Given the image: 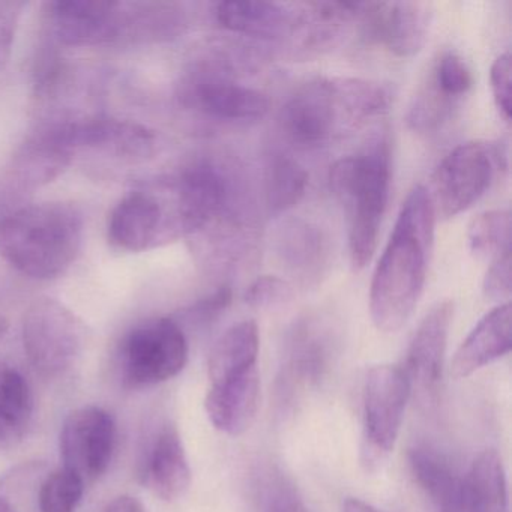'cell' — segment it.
<instances>
[{"label":"cell","mask_w":512,"mask_h":512,"mask_svg":"<svg viewBox=\"0 0 512 512\" xmlns=\"http://www.w3.org/2000/svg\"><path fill=\"white\" fill-rule=\"evenodd\" d=\"M182 235L194 236L214 265L232 268L253 248L256 215L247 178L232 158L191 161L172 182Z\"/></svg>","instance_id":"6da1fadb"},{"label":"cell","mask_w":512,"mask_h":512,"mask_svg":"<svg viewBox=\"0 0 512 512\" xmlns=\"http://www.w3.org/2000/svg\"><path fill=\"white\" fill-rule=\"evenodd\" d=\"M430 194L416 185L401 206L370 287V314L385 334L400 331L415 311L427 280L434 244Z\"/></svg>","instance_id":"7a4b0ae2"},{"label":"cell","mask_w":512,"mask_h":512,"mask_svg":"<svg viewBox=\"0 0 512 512\" xmlns=\"http://www.w3.org/2000/svg\"><path fill=\"white\" fill-rule=\"evenodd\" d=\"M83 220L73 206H26L0 221V256L35 280L65 274L82 247Z\"/></svg>","instance_id":"3957f363"},{"label":"cell","mask_w":512,"mask_h":512,"mask_svg":"<svg viewBox=\"0 0 512 512\" xmlns=\"http://www.w3.org/2000/svg\"><path fill=\"white\" fill-rule=\"evenodd\" d=\"M329 185L349 217L350 262L367 266L379 241L391 188V145L385 136L361 152L341 158L329 172Z\"/></svg>","instance_id":"277c9868"},{"label":"cell","mask_w":512,"mask_h":512,"mask_svg":"<svg viewBox=\"0 0 512 512\" xmlns=\"http://www.w3.org/2000/svg\"><path fill=\"white\" fill-rule=\"evenodd\" d=\"M242 55L226 47H212L188 68L181 85L182 103L206 118L247 124L265 118L271 109L268 95L241 80Z\"/></svg>","instance_id":"5b68a950"},{"label":"cell","mask_w":512,"mask_h":512,"mask_svg":"<svg viewBox=\"0 0 512 512\" xmlns=\"http://www.w3.org/2000/svg\"><path fill=\"white\" fill-rule=\"evenodd\" d=\"M505 151L493 143L469 142L449 152L437 167L428 188L434 214L455 217L475 205L506 167Z\"/></svg>","instance_id":"8992f818"},{"label":"cell","mask_w":512,"mask_h":512,"mask_svg":"<svg viewBox=\"0 0 512 512\" xmlns=\"http://www.w3.org/2000/svg\"><path fill=\"white\" fill-rule=\"evenodd\" d=\"M409 398V382L401 367L377 365L368 371L361 461L370 472L379 470L394 451Z\"/></svg>","instance_id":"52a82bcc"},{"label":"cell","mask_w":512,"mask_h":512,"mask_svg":"<svg viewBox=\"0 0 512 512\" xmlns=\"http://www.w3.org/2000/svg\"><path fill=\"white\" fill-rule=\"evenodd\" d=\"M85 323L55 299H37L25 314L23 344L38 373L56 377L70 370L86 346Z\"/></svg>","instance_id":"ba28073f"},{"label":"cell","mask_w":512,"mask_h":512,"mask_svg":"<svg viewBox=\"0 0 512 512\" xmlns=\"http://www.w3.org/2000/svg\"><path fill=\"white\" fill-rule=\"evenodd\" d=\"M121 370L128 385L152 386L167 382L184 370L188 341L184 329L169 317L146 320L122 341Z\"/></svg>","instance_id":"9c48e42d"},{"label":"cell","mask_w":512,"mask_h":512,"mask_svg":"<svg viewBox=\"0 0 512 512\" xmlns=\"http://www.w3.org/2000/svg\"><path fill=\"white\" fill-rule=\"evenodd\" d=\"M280 124L286 136L302 146L323 145L341 130L355 127L338 77H319L299 86L281 109Z\"/></svg>","instance_id":"30bf717a"},{"label":"cell","mask_w":512,"mask_h":512,"mask_svg":"<svg viewBox=\"0 0 512 512\" xmlns=\"http://www.w3.org/2000/svg\"><path fill=\"white\" fill-rule=\"evenodd\" d=\"M433 23L428 2H359L358 22L362 38L379 44L401 59L413 58L424 49Z\"/></svg>","instance_id":"8fae6325"},{"label":"cell","mask_w":512,"mask_h":512,"mask_svg":"<svg viewBox=\"0 0 512 512\" xmlns=\"http://www.w3.org/2000/svg\"><path fill=\"white\" fill-rule=\"evenodd\" d=\"M166 199L149 191H134L113 209L109 220V239L121 250L140 253L155 247L160 241H170L182 235L172 185Z\"/></svg>","instance_id":"7c38bea8"},{"label":"cell","mask_w":512,"mask_h":512,"mask_svg":"<svg viewBox=\"0 0 512 512\" xmlns=\"http://www.w3.org/2000/svg\"><path fill=\"white\" fill-rule=\"evenodd\" d=\"M116 427L112 415L97 406L80 407L62 425L61 457L64 467L83 482L100 478L112 461Z\"/></svg>","instance_id":"4fadbf2b"},{"label":"cell","mask_w":512,"mask_h":512,"mask_svg":"<svg viewBox=\"0 0 512 512\" xmlns=\"http://www.w3.org/2000/svg\"><path fill=\"white\" fill-rule=\"evenodd\" d=\"M452 317L454 302L434 305L419 323L407 349L401 370L409 382L410 397L415 394L422 403H431L439 392Z\"/></svg>","instance_id":"5bb4252c"},{"label":"cell","mask_w":512,"mask_h":512,"mask_svg":"<svg viewBox=\"0 0 512 512\" xmlns=\"http://www.w3.org/2000/svg\"><path fill=\"white\" fill-rule=\"evenodd\" d=\"M272 253L280 268L301 287H314L331 268L328 233L305 218H284L272 233Z\"/></svg>","instance_id":"9a60e30c"},{"label":"cell","mask_w":512,"mask_h":512,"mask_svg":"<svg viewBox=\"0 0 512 512\" xmlns=\"http://www.w3.org/2000/svg\"><path fill=\"white\" fill-rule=\"evenodd\" d=\"M50 11L53 32L65 46H100L128 31L130 11L121 2L59 0L50 4Z\"/></svg>","instance_id":"2e32d148"},{"label":"cell","mask_w":512,"mask_h":512,"mask_svg":"<svg viewBox=\"0 0 512 512\" xmlns=\"http://www.w3.org/2000/svg\"><path fill=\"white\" fill-rule=\"evenodd\" d=\"M68 151L100 149L127 160H145L157 148L154 131L134 122L89 118L46 128Z\"/></svg>","instance_id":"e0dca14e"},{"label":"cell","mask_w":512,"mask_h":512,"mask_svg":"<svg viewBox=\"0 0 512 512\" xmlns=\"http://www.w3.org/2000/svg\"><path fill=\"white\" fill-rule=\"evenodd\" d=\"M334 346V332L320 317H305L293 325L287 335L281 377L286 400L319 382L329 368Z\"/></svg>","instance_id":"ac0fdd59"},{"label":"cell","mask_w":512,"mask_h":512,"mask_svg":"<svg viewBox=\"0 0 512 512\" xmlns=\"http://www.w3.org/2000/svg\"><path fill=\"white\" fill-rule=\"evenodd\" d=\"M359 2L298 4V16L289 44L298 56L323 55L335 49L358 22Z\"/></svg>","instance_id":"d6986e66"},{"label":"cell","mask_w":512,"mask_h":512,"mask_svg":"<svg viewBox=\"0 0 512 512\" xmlns=\"http://www.w3.org/2000/svg\"><path fill=\"white\" fill-rule=\"evenodd\" d=\"M298 16V4L263 0L220 2L215 8L217 22L227 31L272 43H289Z\"/></svg>","instance_id":"ffe728a7"},{"label":"cell","mask_w":512,"mask_h":512,"mask_svg":"<svg viewBox=\"0 0 512 512\" xmlns=\"http://www.w3.org/2000/svg\"><path fill=\"white\" fill-rule=\"evenodd\" d=\"M259 368L241 376L214 383L206 395L205 409L217 430L229 436H241L253 424L259 409Z\"/></svg>","instance_id":"44dd1931"},{"label":"cell","mask_w":512,"mask_h":512,"mask_svg":"<svg viewBox=\"0 0 512 512\" xmlns=\"http://www.w3.org/2000/svg\"><path fill=\"white\" fill-rule=\"evenodd\" d=\"M512 308L509 302L499 304L485 314L455 352L451 374L466 379L511 350Z\"/></svg>","instance_id":"7402d4cb"},{"label":"cell","mask_w":512,"mask_h":512,"mask_svg":"<svg viewBox=\"0 0 512 512\" xmlns=\"http://www.w3.org/2000/svg\"><path fill=\"white\" fill-rule=\"evenodd\" d=\"M409 466L416 484L437 512H463L464 475L439 449H410Z\"/></svg>","instance_id":"603a6c76"},{"label":"cell","mask_w":512,"mask_h":512,"mask_svg":"<svg viewBox=\"0 0 512 512\" xmlns=\"http://www.w3.org/2000/svg\"><path fill=\"white\" fill-rule=\"evenodd\" d=\"M146 482L160 499L176 500L187 493L191 469L181 434L173 424L164 425L152 445Z\"/></svg>","instance_id":"cb8c5ba5"},{"label":"cell","mask_w":512,"mask_h":512,"mask_svg":"<svg viewBox=\"0 0 512 512\" xmlns=\"http://www.w3.org/2000/svg\"><path fill=\"white\" fill-rule=\"evenodd\" d=\"M260 337L254 320H244L227 329L212 347L208 362L211 385L241 376L257 368Z\"/></svg>","instance_id":"d4e9b609"},{"label":"cell","mask_w":512,"mask_h":512,"mask_svg":"<svg viewBox=\"0 0 512 512\" xmlns=\"http://www.w3.org/2000/svg\"><path fill=\"white\" fill-rule=\"evenodd\" d=\"M463 512H508L505 467L496 451H484L464 475Z\"/></svg>","instance_id":"484cf974"},{"label":"cell","mask_w":512,"mask_h":512,"mask_svg":"<svg viewBox=\"0 0 512 512\" xmlns=\"http://www.w3.org/2000/svg\"><path fill=\"white\" fill-rule=\"evenodd\" d=\"M73 160V152L47 130L29 139L14 158V172L26 187L49 184L65 172Z\"/></svg>","instance_id":"4316f807"},{"label":"cell","mask_w":512,"mask_h":512,"mask_svg":"<svg viewBox=\"0 0 512 512\" xmlns=\"http://www.w3.org/2000/svg\"><path fill=\"white\" fill-rule=\"evenodd\" d=\"M308 173L289 155L274 154L268 158L263 173V196L271 217H281L295 208L307 193Z\"/></svg>","instance_id":"83f0119b"},{"label":"cell","mask_w":512,"mask_h":512,"mask_svg":"<svg viewBox=\"0 0 512 512\" xmlns=\"http://www.w3.org/2000/svg\"><path fill=\"white\" fill-rule=\"evenodd\" d=\"M31 389L16 368L0 364V445L11 446L23 439L31 424Z\"/></svg>","instance_id":"f1b7e54d"},{"label":"cell","mask_w":512,"mask_h":512,"mask_svg":"<svg viewBox=\"0 0 512 512\" xmlns=\"http://www.w3.org/2000/svg\"><path fill=\"white\" fill-rule=\"evenodd\" d=\"M460 101L452 100L443 94L428 77L416 92L407 110V127L421 136H433L445 128L454 118Z\"/></svg>","instance_id":"f546056e"},{"label":"cell","mask_w":512,"mask_h":512,"mask_svg":"<svg viewBox=\"0 0 512 512\" xmlns=\"http://www.w3.org/2000/svg\"><path fill=\"white\" fill-rule=\"evenodd\" d=\"M469 250L476 259H491L511 251V212L494 209L473 218L467 230Z\"/></svg>","instance_id":"4dcf8cb0"},{"label":"cell","mask_w":512,"mask_h":512,"mask_svg":"<svg viewBox=\"0 0 512 512\" xmlns=\"http://www.w3.org/2000/svg\"><path fill=\"white\" fill-rule=\"evenodd\" d=\"M428 79L449 98L463 101L469 95L473 86L472 68L466 59L454 50H446L434 59Z\"/></svg>","instance_id":"1f68e13d"},{"label":"cell","mask_w":512,"mask_h":512,"mask_svg":"<svg viewBox=\"0 0 512 512\" xmlns=\"http://www.w3.org/2000/svg\"><path fill=\"white\" fill-rule=\"evenodd\" d=\"M85 491V482L70 470L53 472L41 485V512H76Z\"/></svg>","instance_id":"d6a6232c"},{"label":"cell","mask_w":512,"mask_h":512,"mask_svg":"<svg viewBox=\"0 0 512 512\" xmlns=\"http://www.w3.org/2000/svg\"><path fill=\"white\" fill-rule=\"evenodd\" d=\"M295 298V287L284 278L263 275L257 278L245 292V302L257 310H271L289 304Z\"/></svg>","instance_id":"836d02e7"},{"label":"cell","mask_w":512,"mask_h":512,"mask_svg":"<svg viewBox=\"0 0 512 512\" xmlns=\"http://www.w3.org/2000/svg\"><path fill=\"white\" fill-rule=\"evenodd\" d=\"M482 292L488 301L506 304L511 296V251L496 257L484 278Z\"/></svg>","instance_id":"e575fe53"},{"label":"cell","mask_w":512,"mask_h":512,"mask_svg":"<svg viewBox=\"0 0 512 512\" xmlns=\"http://www.w3.org/2000/svg\"><path fill=\"white\" fill-rule=\"evenodd\" d=\"M511 53L506 52L494 61L490 82L494 104L506 122L511 121Z\"/></svg>","instance_id":"d590c367"},{"label":"cell","mask_w":512,"mask_h":512,"mask_svg":"<svg viewBox=\"0 0 512 512\" xmlns=\"http://www.w3.org/2000/svg\"><path fill=\"white\" fill-rule=\"evenodd\" d=\"M232 287L221 286L212 295L206 296L202 301L187 311V319L200 326H208L214 323L218 317L226 313L227 308L232 304Z\"/></svg>","instance_id":"8d00e7d4"},{"label":"cell","mask_w":512,"mask_h":512,"mask_svg":"<svg viewBox=\"0 0 512 512\" xmlns=\"http://www.w3.org/2000/svg\"><path fill=\"white\" fill-rule=\"evenodd\" d=\"M23 4L0 2V70H4L13 52L16 37L17 20Z\"/></svg>","instance_id":"74e56055"},{"label":"cell","mask_w":512,"mask_h":512,"mask_svg":"<svg viewBox=\"0 0 512 512\" xmlns=\"http://www.w3.org/2000/svg\"><path fill=\"white\" fill-rule=\"evenodd\" d=\"M269 512H305L301 503L290 491L280 490L271 502Z\"/></svg>","instance_id":"f35d334b"},{"label":"cell","mask_w":512,"mask_h":512,"mask_svg":"<svg viewBox=\"0 0 512 512\" xmlns=\"http://www.w3.org/2000/svg\"><path fill=\"white\" fill-rule=\"evenodd\" d=\"M104 512H146V509L136 497L119 496L107 505Z\"/></svg>","instance_id":"ab89813d"},{"label":"cell","mask_w":512,"mask_h":512,"mask_svg":"<svg viewBox=\"0 0 512 512\" xmlns=\"http://www.w3.org/2000/svg\"><path fill=\"white\" fill-rule=\"evenodd\" d=\"M343 512H382L368 503L362 502L359 499H349L344 502Z\"/></svg>","instance_id":"60d3db41"},{"label":"cell","mask_w":512,"mask_h":512,"mask_svg":"<svg viewBox=\"0 0 512 512\" xmlns=\"http://www.w3.org/2000/svg\"><path fill=\"white\" fill-rule=\"evenodd\" d=\"M0 512H16V509L11 506L10 502L0 497Z\"/></svg>","instance_id":"b9f144b4"}]
</instances>
